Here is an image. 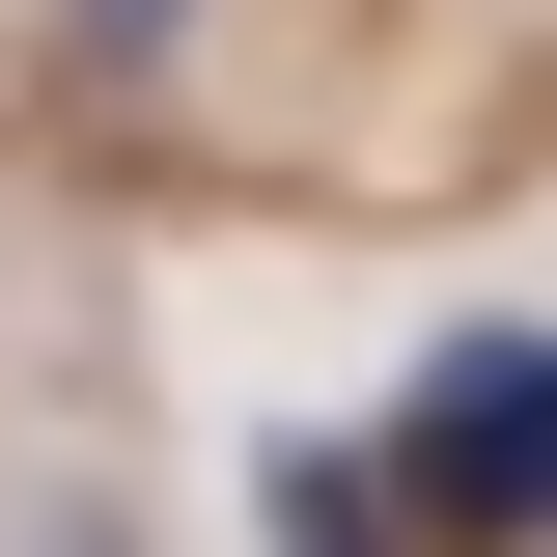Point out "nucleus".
Instances as JSON below:
<instances>
[{"mask_svg":"<svg viewBox=\"0 0 557 557\" xmlns=\"http://www.w3.org/2000/svg\"><path fill=\"white\" fill-rule=\"evenodd\" d=\"M251 502H278V557H391V474H362V446H278Z\"/></svg>","mask_w":557,"mask_h":557,"instance_id":"nucleus-2","label":"nucleus"},{"mask_svg":"<svg viewBox=\"0 0 557 557\" xmlns=\"http://www.w3.org/2000/svg\"><path fill=\"white\" fill-rule=\"evenodd\" d=\"M391 502L474 557H557V335H446L391 391Z\"/></svg>","mask_w":557,"mask_h":557,"instance_id":"nucleus-1","label":"nucleus"}]
</instances>
